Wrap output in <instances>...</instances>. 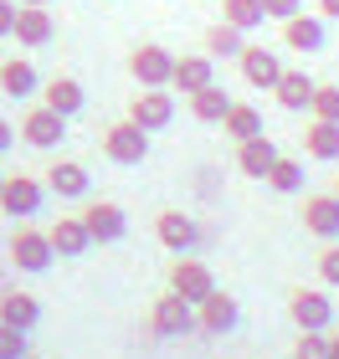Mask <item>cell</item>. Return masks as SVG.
I'll return each mask as SVG.
<instances>
[{"mask_svg":"<svg viewBox=\"0 0 339 359\" xmlns=\"http://www.w3.org/2000/svg\"><path fill=\"white\" fill-rule=\"evenodd\" d=\"M165 283H170V292H180L185 303H206L216 292V272L201 262V257H175L170 262V272H165Z\"/></svg>","mask_w":339,"mask_h":359,"instance_id":"obj_1","label":"cell"},{"mask_svg":"<svg viewBox=\"0 0 339 359\" xmlns=\"http://www.w3.org/2000/svg\"><path fill=\"white\" fill-rule=\"evenodd\" d=\"M288 318H293V329L329 334V323H334V298H329L324 287H293V292H288Z\"/></svg>","mask_w":339,"mask_h":359,"instance_id":"obj_2","label":"cell"},{"mask_svg":"<svg viewBox=\"0 0 339 359\" xmlns=\"http://www.w3.org/2000/svg\"><path fill=\"white\" fill-rule=\"evenodd\" d=\"M128 77H134L139 88H170V77H175V52L170 46H159V41H144L128 52Z\"/></svg>","mask_w":339,"mask_h":359,"instance_id":"obj_3","label":"cell"},{"mask_svg":"<svg viewBox=\"0 0 339 359\" xmlns=\"http://www.w3.org/2000/svg\"><path fill=\"white\" fill-rule=\"evenodd\" d=\"M103 159H113V165H139V159H149V134H144L134 118H113L103 128Z\"/></svg>","mask_w":339,"mask_h":359,"instance_id":"obj_4","label":"cell"},{"mask_svg":"<svg viewBox=\"0 0 339 359\" xmlns=\"http://www.w3.org/2000/svg\"><path fill=\"white\" fill-rule=\"evenodd\" d=\"M149 329L154 339H190L196 334V303H185L180 292H165L149 308Z\"/></svg>","mask_w":339,"mask_h":359,"instance_id":"obj_5","label":"cell"},{"mask_svg":"<svg viewBox=\"0 0 339 359\" xmlns=\"http://www.w3.org/2000/svg\"><path fill=\"white\" fill-rule=\"evenodd\" d=\"M154 241H159L165 252L185 257V252L206 247V231L196 226V216H185V210H159V216H154Z\"/></svg>","mask_w":339,"mask_h":359,"instance_id":"obj_6","label":"cell"},{"mask_svg":"<svg viewBox=\"0 0 339 359\" xmlns=\"http://www.w3.org/2000/svg\"><path fill=\"white\" fill-rule=\"evenodd\" d=\"M11 267L15 272H46L57 262V252H52V236L46 231H36V226H21V231L11 236Z\"/></svg>","mask_w":339,"mask_h":359,"instance_id":"obj_7","label":"cell"},{"mask_svg":"<svg viewBox=\"0 0 339 359\" xmlns=\"http://www.w3.org/2000/svg\"><path fill=\"white\" fill-rule=\"evenodd\" d=\"M128 118H134L144 134L170 128V123H175V93H170V88H139L134 103H128Z\"/></svg>","mask_w":339,"mask_h":359,"instance_id":"obj_8","label":"cell"},{"mask_svg":"<svg viewBox=\"0 0 339 359\" xmlns=\"http://www.w3.org/2000/svg\"><path fill=\"white\" fill-rule=\"evenodd\" d=\"M237 72H241V83L247 88H257V93H272L278 88V77H283V62H278V52L272 46H241V57H237Z\"/></svg>","mask_w":339,"mask_h":359,"instance_id":"obj_9","label":"cell"},{"mask_svg":"<svg viewBox=\"0 0 339 359\" xmlns=\"http://www.w3.org/2000/svg\"><path fill=\"white\" fill-rule=\"evenodd\" d=\"M298 221H303V231H309L314 241H339V195H334V190L303 195Z\"/></svg>","mask_w":339,"mask_h":359,"instance_id":"obj_10","label":"cell"},{"mask_svg":"<svg viewBox=\"0 0 339 359\" xmlns=\"http://www.w3.org/2000/svg\"><path fill=\"white\" fill-rule=\"evenodd\" d=\"M241 323V303L232 298V292H211L206 303H196V334H206V339H221V334H232Z\"/></svg>","mask_w":339,"mask_h":359,"instance_id":"obj_11","label":"cell"},{"mask_svg":"<svg viewBox=\"0 0 339 359\" xmlns=\"http://www.w3.org/2000/svg\"><path fill=\"white\" fill-rule=\"evenodd\" d=\"M83 226H88V236L98 241V247H108V241H124L128 231V216H124V205L119 201H83Z\"/></svg>","mask_w":339,"mask_h":359,"instance_id":"obj_12","label":"cell"},{"mask_svg":"<svg viewBox=\"0 0 339 359\" xmlns=\"http://www.w3.org/2000/svg\"><path fill=\"white\" fill-rule=\"evenodd\" d=\"M67 139V118L52 108H31L26 118H21V144H31V149H57V144Z\"/></svg>","mask_w":339,"mask_h":359,"instance_id":"obj_13","label":"cell"},{"mask_svg":"<svg viewBox=\"0 0 339 359\" xmlns=\"http://www.w3.org/2000/svg\"><path fill=\"white\" fill-rule=\"evenodd\" d=\"M0 210L15 221H31L41 210V180L31 175H6V190H0Z\"/></svg>","mask_w":339,"mask_h":359,"instance_id":"obj_14","label":"cell"},{"mask_svg":"<svg viewBox=\"0 0 339 359\" xmlns=\"http://www.w3.org/2000/svg\"><path fill=\"white\" fill-rule=\"evenodd\" d=\"M283 46L288 52H303V57H314V52H324V15H309V11H298V15H288L283 21Z\"/></svg>","mask_w":339,"mask_h":359,"instance_id":"obj_15","label":"cell"},{"mask_svg":"<svg viewBox=\"0 0 339 359\" xmlns=\"http://www.w3.org/2000/svg\"><path fill=\"white\" fill-rule=\"evenodd\" d=\"M216 83V62L206 57V52H185V57H175V77H170V93H201V88H211Z\"/></svg>","mask_w":339,"mask_h":359,"instance_id":"obj_16","label":"cell"},{"mask_svg":"<svg viewBox=\"0 0 339 359\" xmlns=\"http://www.w3.org/2000/svg\"><path fill=\"white\" fill-rule=\"evenodd\" d=\"M41 103L52 108V113H62V118H77V113H83V103H88V93H83V83H77V77L57 72V77H46V83H41Z\"/></svg>","mask_w":339,"mask_h":359,"instance_id":"obj_17","label":"cell"},{"mask_svg":"<svg viewBox=\"0 0 339 359\" xmlns=\"http://www.w3.org/2000/svg\"><path fill=\"white\" fill-rule=\"evenodd\" d=\"M46 190H57V201H83L93 190V175L77 159H52L46 165Z\"/></svg>","mask_w":339,"mask_h":359,"instance_id":"obj_18","label":"cell"},{"mask_svg":"<svg viewBox=\"0 0 339 359\" xmlns=\"http://www.w3.org/2000/svg\"><path fill=\"white\" fill-rule=\"evenodd\" d=\"M57 36V15L46 6H21L15 11V41L21 46H46Z\"/></svg>","mask_w":339,"mask_h":359,"instance_id":"obj_19","label":"cell"},{"mask_svg":"<svg viewBox=\"0 0 339 359\" xmlns=\"http://www.w3.org/2000/svg\"><path fill=\"white\" fill-rule=\"evenodd\" d=\"M272 165H278V144H272L267 134H257V139H241V144H237V170L247 175V180H267Z\"/></svg>","mask_w":339,"mask_h":359,"instance_id":"obj_20","label":"cell"},{"mask_svg":"<svg viewBox=\"0 0 339 359\" xmlns=\"http://www.w3.org/2000/svg\"><path fill=\"white\" fill-rule=\"evenodd\" d=\"M0 323L31 334V329L41 323V303L31 298V292H21V287H6V292H0Z\"/></svg>","mask_w":339,"mask_h":359,"instance_id":"obj_21","label":"cell"},{"mask_svg":"<svg viewBox=\"0 0 339 359\" xmlns=\"http://www.w3.org/2000/svg\"><path fill=\"white\" fill-rule=\"evenodd\" d=\"M314 77L309 72H288L283 67V77H278V88H272V97H278V108H288V113H309V103H314Z\"/></svg>","mask_w":339,"mask_h":359,"instance_id":"obj_22","label":"cell"},{"mask_svg":"<svg viewBox=\"0 0 339 359\" xmlns=\"http://www.w3.org/2000/svg\"><path fill=\"white\" fill-rule=\"evenodd\" d=\"M241 36H247V31H237L232 21H216V26H206V36H201V52L206 57H221V62H237L241 57V46H247V41H241Z\"/></svg>","mask_w":339,"mask_h":359,"instance_id":"obj_23","label":"cell"},{"mask_svg":"<svg viewBox=\"0 0 339 359\" xmlns=\"http://www.w3.org/2000/svg\"><path fill=\"white\" fill-rule=\"evenodd\" d=\"M0 93H6V97H31V93H41V77H36V67H31L26 57L0 62Z\"/></svg>","mask_w":339,"mask_h":359,"instance_id":"obj_24","label":"cell"},{"mask_svg":"<svg viewBox=\"0 0 339 359\" xmlns=\"http://www.w3.org/2000/svg\"><path fill=\"white\" fill-rule=\"evenodd\" d=\"M46 236H52V252H57V257H83V252L93 247V236H88L83 216H62Z\"/></svg>","mask_w":339,"mask_h":359,"instance_id":"obj_25","label":"cell"},{"mask_svg":"<svg viewBox=\"0 0 339 359\" xmlns=\"http://www.w3.org/2000/svg\"><path fill=\"white\" fill-rule=\"evenodd\" d=\"M185 103H190V118H196V123H221L226 108H232V93H226L221 83H211V88H201V93H190Z\"/></svg>","mask_w":339,"mask_h":359,"instance_id":"obj_26","label":"cell"},{"mask_svg":"<svg viewBox=\"0 0 339 359\" xmlns=\"http://www.w3.org/2000/svg\"><path fill=\"white\" fill-rule=\"evenodd\" d=\"M303 154L309 159H339V123L309 118L303 123Z\"/></svg>","mask_w":339,"mask_h":359,"instance_id":"obj_27","label":"cell"},{"mask_svg":"<svg viewBox=\"0 0 339 359\" xmlns=\"http://www.w3.org/2000/svg\"><path fill=\"white\" fill-rule=\"evenodd\" d=\"M221 128H226V139H232V144L257 139V134H262V113H257L252 103H232V108H226V118H221Z\"/></svg>","mask_w":339,"mask_h":359,"instance_id":"obj_28","label":"cell"},{"mask_svg":"<svg viewBox=\"0 0 339 359\" xmlns=\"http://www.w3.org/2000/svg\"><path fill=\"white\" fill-rule=\"evenodd\" d=\"M221 21H232L237 31H257L267 21V11H262V0H221Z\"/></svg>","mask_w":339,"mask_h":359,"instance_id":"obj_29","label":"cell"},{"mask_svg":"<svg viewBox=\"0 0 339 359\" xmlns=\"http://www.w3.org/2000/svg\"><path fill=\"white\" fill-rule=\"evenodd\" d=\"M267 185L278 190V195H298L303 190V159H283L278 154V165L267 170Z\"/></svg>","mask_w":339,"mask_h":359,"instance_id":"obj_30","label":"cell"},{"mask_svg":"<svg viewBox=\"0 0 339 359\" xmlns=\"http://www.w3.org/2000/svg\"><path fill=\"white\" fill-rule=\"evenodd\" d=\"M309 118H324V123H339V83H319V88H314Z\"/></svg>","mask_w":339,"mask_h":359,"instance_id":"obj_31","label":"cell"},{"mask_svg":"<svg viewBox=\"0 0 339 359\" xmlns=\"http://www.w3.org/2000/svg\"><path fill=\"white\" fill-rule=\"evenodd\" d=\"M293 359H329V334L298 329V339H293Z\"/></svg>","mask_w":339,"mask_h":359,"instance_id":"obj_32","label":"cell"},{"mask_svg":"<svg viewBox=\"0 0 339 359\" xmlns=\"http://www.w3.org/2000/svg\"><path fill=\"white\" fill-rule=\"evenodd\" d=\"M314 267H319V283H329V287H339V241H324V247H319V257H314Z\"/></svg>","mask_w":339,"mask_h":359,"instance_id":"obj_33","label":"cell"},{"mask_svg":"<svg viewBox=\"0 0 339 359\" xmlns=\"http://www.w3.org/2000/svg\"><path fill=\"white\" fill-rule=\"evenodd\" d=\"M31 344H26V329H11V323H0V359H26Z\"/></svg>","mask_w":339,"mask_h":359,"instance_id":"obj_34","label":"cell"},{"mask_svg":"<svg viewBox=\"0 0 339 359\" xmlns=\"http://www.w3.org/2000/svg\"><path fill=\"white\" fill-rule=\"evenodd\" d=\"M262 11H267V21H288V15L303 11V0H262Z\"/></svg>","mask_w":339,"mask_h":359,"instance_id":"obj_35","label":"cell"},{"mask_svg":"<svg viewBox=\"0 0 339 359\" xmlns=\"http://www.w3.org/2000/svg\"><path fill=\"white\" fill-rule=\"evenodd\" d=\"M15 0H0V36H15Z\"/></svg>","mask_w":339,"mask_h":359,"instance_id":"obj_36","label":"cell"},{"mask_svg":"<svg viewBox=\"0 0 339 359\" xmlns=\"http://www.w3.org/2000/svg\"><path fill=\"white\" fill-rule=\"evenodd\" d=\"M314 11L324 15V21H339V0H314Z\"/></svg>","mask_w":339,"mask_h":359,"instance_id":"obj_37","label":"cell"},{"mask_svg":"<svg viewBox=\"0 0 339 359\" xmlns=\"http://www.w3.org/2000/svg\"><path fill=\"white\" fill-rule=\"evenodd\" d=\"M11 144H15V128H11L6 118H0V154H6V149H11Z\"/></svg>","mask_w":339,"mask_h":359,"instance_id":"obj_38","label":"cell"},{"mask_svg":"<svg viewBox=\"0 0 339 359\" xmlns=\"http://www.w3.org/2000/svg\"><path fill=\"white\" fill-rule=\"evenodd\" d=\"M329 359H339V334L329 329Z\"/></svg>","mask_w":339,"mask_h":359,"instance_id":"obj_39","label":"cell"},{"mask_svg":"<svg viewBox=\"0 0 339 359\" xmlns=\"http://www.w3.org/2000/svg\"><path fill=\"white\" fill-rule=\"evenodd\" d=\"M15 6H52V0H15Z\"/></svg>","mask_w":339,"mask_h":359,"instance_id":"obj_40","label":"cell"},{"mask_svg":"<svg viewBox=\"0 0 339 359\" xmlns=\"http://www.w3.org/2000/svg\"><path fill=\"white\" fill-rule=\"evenodd\" d=\"M334 195H339V175H334Z\"/></svg>","mask_w":339,"mask_h":359,"instance_id":"obj_41","label":"cell"},{"mask_svg":"<svg viewBox=\"0 0 339 359\" xmlns=\"http://www.w3.org/2000/svg\"><path fill=\"white\" fill-rule=\"evenodd\" d=\"M0 190H6V175H0Z\"/></svg>","mask_w":339,"mask_h":359,"instance_id":"obj_42","label":"cell"},{"mask_svg":"<svg viewBox=\"0 0 339 359\" xmlns=\"http://www.w3.org/2000/svg\"><path fill=\"white\" fill-rule=\"evenodd\" d=\"M26 359H36V354H26Z\"/></svg>","mask_w":339,"mask_h":359,"instance_id":"obj_43","label":"cell"}]
</instances>
